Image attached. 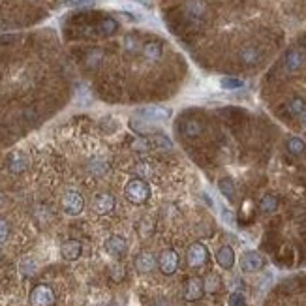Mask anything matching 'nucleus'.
<instances>
[{"label":"nucleus","instance_id":"9d476101","mask_svg":"<svg viewBox=\"0 0 306 306\" xmlns=\"http://www.w3.org/2000/svg\"><path fill=\"white\" fill-rule=\"evenodd\" d=\"M303 62H305V55L301 53V51H297V49H291L289 53L285 55L284 66L289 74H293V72H297L303 66Z\"/></svg>","mask_w":306,"mask_h":306},{"label":"nucleus","instance_id":"aec40b11","mask_svg":"<svg viewBox=\"0 0 306 306\" xmlns=\"http://www.w3.org/2000/svg\"><path fill=\"white\" fill-rule=\"evenodd\" d=\"M186 13L190 15L192 19H201L205 13V4L201 0H190L186 4Z\"/></svg>","mask_w":306,"mask_h":306},{"label":"nucleus","instance_id":"ddd939ff","mask_svg":"<svg viewBox=\"0 0 306 306\" xmlns=\"http://www.w3.org/2000/svg\"><path fill=\"white\" fill-rule=\"evenodd\" d=\"M216 261L222 269H231L235 265V252H233L231 246H222L218 252H216Z\"/></svg>","mask_w":306,"mask_h":306},{"label":"nucleus","instance_id":"a878e982","mask_svg":"<svg viewBox=\"0 0 306 306\" xmlns=\"http://www.w3.org/2000/svg\"><path fill=\"white\" fill-rule=\"evenodd\" d=\"M287 109H289V111H291L293 115H299V116H301L306 111V104L303 102V100H301V98H295V100H291V102H289Z\"/></svg>","mask_w":306,"mask_h":306},{"label":"nucleus","instance_id":"72a5a7b5","mask_svg":"<svg viewBox=\"0 0 306 306\" xmlns=\"http://www.w3.org/2000/svg\"><path fill=\"white\" fill-rule=\"evenodd\" d=\"M222 216H223V220L229 223V225L235 222V216H233L231 211H227V209H222Z\"/></svg>","mask_w":306,"mask_h":306},{"label":"nucleus","instance_id":"6e6552de","mask_svg":"<svg viewBox=\"0 0 306 306\" xmlns=\"http://www.w3.org/2000/svg\"><path fill=\"white\" fill-rule=\"evenodd\" d=\"M205 293V284L201 278H188V282L184 285V299L186 301H199Z\"/></svg>","mask_w":306,"mask_h":306},{"label":"nucleus","instance_id":"c85d7f7f","mask_svg":"<svg viewBox=\"0 0 306 306\" xmlns=\"http://www.w3.org/2000/svg\"><path fill=\"white\" fill-rule=\"evenodd\" d=\"M94 0H64V6L68 8H84V6H92Z\"/></svg>","mask_w":306,"mask_h":306},{"label":"nucleus","instance_id":"a211bd4d","mask_svg":"<svg viewBox=\"0 0 306 306\" xmlns=\"http://www.w3.org/2000/svg\"><path fill=\"white\" fill-rule=\"evenodd\" d=\"M143 55H145V58H148V60H158L160 56H162V43L160 42L145 43V47H143Z\"/></svg>","mask_w":306,"mask_h":306},{"label":"nucleus","instance_id":"bb28decb","mask_svg":"<svg viewBox=\"0 0 306 306\" xmlns=\"http://www.w3.org/2000/svg\"><path fill=\"white\" fill-rule=\"evenodd\" d=\"M205 284V291H211V293H214V291H218L220 289V285H222V282H220V278L216 275H211L209 278H207V282H203Z\"/></svg>","mask_w":306,"mask_h":306},{"label":"nucleus","instance_id":"7c9ffc66","mask_svg":"<svg viewBox=\"0 0 306 306\" xmlns=\"http://www.w3.org/2000/svg\"><path fill=\"white\" fill-rule=\"evenodd\" d=\"M21 269H23V275H32L34 269H36V265L32 263V261H23Z\"/></svg>","mask_w":306,"mask_h":306},{"label":"nucleus","instance_id":"f03ea898","mask_svg":"<svg viewBox=\"0 0 306 306\" xmlns=\"http://www.w3.org/2000/svg\"><path fill=\"white\" fill-rule=\"evenodd\" d=\"M186 259H188V265L194 267V269L203 267V265L209 261V250H207V246L201 243H194L190 248H188Z\"/></svg>","mask_w":306,"mask_h":306},{"label":"nucleus","instance_id":"20e7f679","mask_svg":"<svg viewBox=\"0 0 306 306\" xmlns=\"http://www.w3.org/2000/svg\"><path fill=\"white\" fill-rule=\"evenodd\" d=\"M265 267V259L259 252H244V255L241 257V269L244 273H257Z\"/></svg>","mask_w":306,"mask_h":306},{"label":"nucleus","instance_id":"f704fd0d","mask_svg":"<svg viewBox=\"0 0 306 306\" xmlns=\"http://www.w3.org/2000/svg\"><path fill=\"white\" fill-rule=\"evenodd\" d=\"M100 60H102V53H100V51H94V53H92V56L88 58V64H90V66H94V64L100 62Z\"/></svg>","mask_w":306,"mask_h":306},{"label":"nucleus","instance_id":"4be33fe9","mask_svg":"<svg viewBox=\"0 0 306 306\" xmlns=\"http://www.w3.org/2000/svg\"><path fill=\"white\" fill-rule=\"evenodd\" d=\"M218 188L222 192V195H225L229 201H235V182L229 177H225L218 182Z\"/></svg>","mask_w":306,"mask_h":306},{"label":"nucleus","instance_id":"473e14b6","mask_svg":"<svg viewBox=\"0 0 306 306\" xmlns=\"http://www.w3.org/2000/svg\"><path fill=\"white\" fill-rule=\"evenodd\" d=\"M124 45H126L128 51H136V49H138V42H136V38H130V36L126 38Z\"/></svg>","mask_w":306,"mask_h":306},{"label":"nucleus","instance_id":"7ed1b4c3","mask_svg":"<svg viewBox=\"0 0 306 306\" xmlns=\"http://www.w3.org/2000/svg\"><path fill=\"white\" fill-rule=\"evenodd\" d=\"M32 306H51L55 303V293L49 285L40 284L32 289L30 293Z\"/></svg>","mask_w":306,"mask_h":306},{"label":"nucleus","instance_id":"b1692460","mask_svg":"<svg viewBox=\"0 0 306 306\" xmlns=\"http://www.w3.org/2000/svg\"><path fill=\"white\" fill-rule=\"evenodd\" d=\"M116 28H118V23H116L115 19H111V17H106L104 21L98 25V30H100V34H104V36L115 34Z\"/></svg>","mask_w":306,"mask_h":306},{"label":"nucleus","instance_id":"412c9836","mask_svg":"<svg viewBox=\"0 0 306 306\" xmlns=\"http://www.w3.org/2000/svg\"><path fill=\"white\" fill-rule=\"evenodd\" d=\"M276 209H278V197H276V195L267 194L263 199L259 201V211L265 212V214H271V212H275Z\"/></svg>","mask_w":306,"mask_h":306},{"label":"nucleus","instance_id":"0eeeda50","mask_svg":"<svg viewBox=\"0 0 306 306\" xmlns=\"http://www.w3.org/2000/svg\"><path fill=\"white\" fill-rule=\"evenodd\" d=\"M83 197L77 194V192H68L66 195H64L62 199V207H64V212L66 214H70V216H77L79 212L83 211Z\"/></svg>","mask_w":306,"mask_h":306},{"label":"nucleus","instance_id":"c9c22d12","mask_svg":"<svg viewBox=\"0 0 306 306\" xmlns=\"http://www.w3.org/2000/svg\"><path fill=\"white\" fill-rule=\"evenodd\" d=\"M138 173H139V175H147V173H148V167H147V166H143V164H139Z\"/></svg>","mask_w":306,"mask_h":306},{"label":"nucleus","instance_id":"5701e85b","mask_svg":"<svg viewBox=\"0 0 306 306\" xmlns=\"http://www.w3.org/2000/svg\"><path fill=\"white\" fill-rule=\"evenodd\" d=\"M287 150L295 156H301L306 150V143L301 138H289L287 139Z\"/></svg>","mask_w":306,"mask_h":306},{"label":"nucleus","instance_id":"393cba45","mask_svg":"<svg viewBox=\"0 0 306 306\" xmlns=\"http://www.w3.org/2000/svg\"><path fill=\"white\" fill-rule=\"evenodd\" d=\"M220 86L223 90H239L244 86V81L239 77H222L220 79Z\"/></svg>","mask_w":306,"mask_h":306},{"label":"nucleus","instance_id":"dca6fc26","mask_svg":"<svg viewBox=\"0 0 306 306\" xmlns=\"http://www.w3.org/2000/svg\"><path fill=\"white\" fill-rule=\"evenodd\" d=\"M259 58H261V53H259V49L257 47H253V45H246L241 49V60L244 64H248V66H253V64L259 62Z\"/></svg>","mask_w":306,"mask_h":306},{"label":"nucleus","instance_id":"39448f33","mask_svg":"<svg viewBox=\"0 0 306 306\" xmlns=\"http://www.w3.org/2000/svg\"><path fill=\"white\" fill-rule=\"evenodd\" d=\"M138 113L141 118H145L148 122H166V120H169V116H171V111H169V109L158 107V106L143 107V109H139Z\"/></svg>","mask_w":306,"mask_h":306},{"label":"nucleus","instance_id":"1a4fd4ad","mask_svg":"<svg viewBox=\"0 0 306 306\" xmlns=\"http://www.w3.org/2000/svg\"><path fill=\"white\" fill-rule=\"evenodd\" d=\"M92 209L96 214H109L115 209V197L111 194H98L92 201Z\"/></svg>","mask_w":306,"mask_h":306},{"label":"nucleus","instance_id":"f8f14e48","mask_svg":"<svg viewBox=\"0 0 306 306\" xmlns=\"http://www.w3.org/2000/svg\"><path fill=\"white\" fill-rule=\"evenodd\" d=\"M81 250H83V246H81L79 241H66L60 246V252H62L64 259H68V261H75L81 255Z\"/></svg>","mask_w":306,"mask_h":306},{"label":"nucleus","instance_id":"6ab92c4d","mask_svg":"<svg viewBox=\"0 0 306 306\" xmlns=\"http://www.w3.org/2000/svg\"><path fill=\"white\" fill-rule=\"evenodd\" d=\"M27 166H28V160H27L25 154L17 152V154H13V156H11V160H10V171L11 173H21V171L27 169Z\"/></svg>","mask_w":306,"mask_h":306},{"label":"nucleus","instance_id":"cd10ccee","mask_svg":"<svg viewBox=\"0 0 306 306\" xmlns=\"http://www.w3.org/2000/svg\"><path fill=\"white\" fill-rule=\"evenodd\" d=\"M229 306H246V297L241 293V291H235L229 295V301H227Z\"/></svg>","mask_w":306,"mask_h":306},{"label":"nucleus","instance_id":"c756f323","mask_svg":"<svg viewBox=\"0 0 306 306\" xmlns=\"http://www.w3.org/2000/svg\"><path fill=\"white\" fill-rule=\"evenodd\" d=\"M8 231H10V229H8V223L0 218V244L8 239Z\"/></svg>","mask_w":306,"mask_h":306},{"label":"nucleus","instance_id":"4468645a","mask_svg":"<svg viewBox=\"0 0 306 306\" xmlns=\"http://www.w3.org/2000/svg\"><path fill=\"white\" fill-rule=\"evenodd\" d=\"M136 267H138L139 273H150L156 267V259L150 252H141L136 257Z\"/></svg>","mask_w":306,"mask_h":306},{"label":"nucleus","instance_id":"9b49d317","mask_svg":"<svg viewBox=\"0 0 306 306\" xmlns=\"http://www.w3.org/2000/svg\"><path fill=\"white\" fill-rule=\"evenodd\" d=\"M126 248H128L126 241L120 235H113V237H109L106 241V250L111 255H122V253L126 252Z\"/></svg>","mask_w":306,"mask_h":306},{"label":"nucleus","instance_id":"e433bc0d","mask_svg":"<svg viewBox=\"0 0 306 306\" xmlns=\"http://www.w3.org/2000/svg\"><path fill=\"white\" fill-rule=\"evenodd\" d=\"M301 118H303V122H305V124H306V111H305V113H303V115H301Z\"/></svg>","mask_w":306,"mask_h":306},{"label":"nucleus","instance_id":"423d86ee","mask_svg":"<svg viewBox=\"0 0 306 306\" xmlns=\"http://www.w3.org/2000/svg\"><path fill=\"white\" fill-rule=\"evenodd\" d=\"M179 269V253L175 250H164L160 255V271L164 275H175Z\"/></svg>","mask_w":306,"mask_h":306},{"label":"nucleus","instance_id":"2eb2a0df","mask_svg":"<svg viewBox=\"0 0 306 306\" xmlns=\"http://www.w3.org/2000/svg\"><path fill=\"white\" fill-rule=\"evenodd\" d=\"M130 126H132V130H134L136 134H139V136H150V134H154V130H156L148 120L141 118V116L132 118V120H130Z\"/></svg>","mask_w":306,"mask_h":306},{"label":"nucleus","instance_id":"2f4dec72","mask_svg":"<svg viewBox=\"0 0 306 306\" xmlns=\"http://www.w3.org/2000/svg\"><path fill=\"white\" fill-rule=\"evenodd\" d=\"M111 275H113L115 280H120V278L124 276V271H122V267H120V265H115V267L111 269Z\"/></svg>","mask_w":306,"mask_h":306},{"label":"nucleus","instance_id":"f257e3e1","mask_svg":"<svg viewBox=\"0 0 306 306\" xmlns=\"http://www.w3.org/2000/svg\"><path fill=\"white\" fill-rule=\"evenodd\" d=\"M124 195H126V199L130 201V203H134V205H143V203L150 197V186H148V182H145L143 179H134L126 184Z\"/></svg>","mask_w":306,"mask_h":306},{"label":"nucleus","instance_id":"f3484780","mask_svg":"<svg viewBox=\"0 0 306 306\" xmlns=\"http://www.w3.org/2000/svg\"><path fill=\"white\" fill-rule=\"evenodd\" d=\"M180 130H182V134L186 136V138H197L201 134V126L199 120H195V118H188V120H184L182 124H180Z\"/></svg>","mask_w":306,"mask_h":306}]
</instances>
